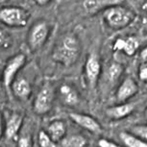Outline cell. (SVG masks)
Here are the masks:
<instances>
[{"mask_svg":"<svg viewBox=\"0 0 147 147\" xmlns=\"http://www.w3.org/2000/svg\"><path fill=\"white\" fill-rule=\"evenodd\" d=\"M80 55V41L74 34L63 36L60 43L55 47L52 58L55 62L65 66L73 65Z\"/></svg>","mask_w":147,"mask_h":147,"instance_id":"cell-1","label":"cell"},{"mask_svg":"<svg viewBox=\"0 0 147 147\" xmlns=\"http://www.w3.org/2000/svg\"><path fill=\"white\" fill-rule=\"evenodd\" d=\"M135 13L122 5H115L103 11V18L108 26L115 30H120L131 24L135 19Z\"/></svg>","mask_w":147,"mask_h":147,"instance_id":"cell-2","label":"cell"},{"mask_svg":"<svg viewBox=\"0 0 147 147\" xmlns=\"http://www.w3.org/2000/svg\"><path fill=\"white\" fill-rule=\"evenodd\" d=\"M29 13L20 7H4L0 10V21L9 27H24Z\"/></svg>","mask_w":147,"mask_h":147,"instance_id":"cell-3","label":"cell"},{"mask_svg":"<svg viewBox=\"0 0 147 147\" xmlns=\"http://www.w3.org/2000/svg\"><path fill=\"white\" fill-rule=\"evenodd\" d=\"M55 90L51 85H44L36 96L34 102V111L38 115H45L50 112L53 106Z\"/></svg>","mask_w":147,"mask_h":147,"instance_id":"cell-4","label":"cell"},{"mask_svg":"<svg viewBox=\"0 0 147 147\" xmlns=\"http://www.w3.org/2000/svg\"><path fill=\"white\" fill-rule=\"evenodd\" d=\"M49 32L50 29L45 21L36 22L30 29L28 36V44L30 49L32 51H36L43 46L49 36Z\"/></svg>","mask_w":147,"mask_h":147,"instance_id":"cell-5","label":"cell"},{"mask_svg":"<svg viewBox=\"0 0 147 147\" xmlns=\"http://www.w3.org/2000/svg\"><path fill=\"white\" fill-rule=\"evenodd\" d=\"M26 62V57L24 54H18L12 57L8 61L2 74V80L6 88H11L13 82L15 81L16 73L20 70Z\"/></svg>","mask_w":147,"mask_h":147,"instance_id":"cell-6","label":"cell"},{"mask_svg":"<svg viewBox=\"0 0 147 147\" xmlns=\"http://www.w3.org/2000/svg\"><path fill=\"white\" fill-rule=\"evenodd\" d=\"M101 74V65L98 56L95 53L88 55L85 63V75L90 88L96 87L98 79Z\"/></svg>","mask_w":147,"mask_h":147,"instance_id":"cell-7","label":"cell"},{"mask_svg":"<svg viewBox=\"0 0 147 147\" xmlns=\"http://www.w3.org/2000/svg\"><path fill=\"white\" fill-rule=\"evenodd\" d=\"M69 117L72 119L74 123L80 127L88 130V132L98 134L102 131L101 125L98 123V121L92 116L85 115V113H71L69 115Z\"/></svg>","mask_w":147,"mask_h":147,"instance_id":"cell-8","label":"cell"},{"mask_svg":"<svg viewBox=\"0 0 147 147\" xmlns=\"http://www.w3.org/2000/svg\"><path fill=\"white\" fill-rule=\"evenodd\" d=\"M138 91V87L135 80L131 77H126L116 90V100L120 103H124L134 96Z\"/></svg>","mask_w":147,"mask_h":147,"instance_id":"cell-9","label":"cell"},{"mask_svg":"<svg viewBox=\"0 0 147 147\" xmlns=\"http://www.w3.org/2000/svg\"><path fill=\"white\" fill-rule=\"evenodd\" d=\"M121 0H83V8L86 13L94 15L108 8L118 5Z\"/></svg>","mask_w":147,"mask_h":147,"instance_id":"cell-10","label":"cell"},{"mask_svg":"<svg viewBox=\"0 0 147 147\" xmlns=\"http://www.w3.org/2000/svg\"><path fill=\"white\" fill-rule=\"evenodd\" d=\"M135 110V105L132 103H120L115 106L110 107L106 110V115L109 118L113 119V120H118L122 119L126 116L130 115Z\"/></svg>","mask_w":147,"mask_h":147,"instance_id":"cell-11","label":"cell"},{"mask_svg":"<svg viewBox=\"0 0 147 147\" xmlns=\"http://www.w3.org/2000/svg\"><path fill=\"white\" fill-rule=\"evenodd\" d=\"M12 90L16 97H18L22 100L28 99L32 92V88L28 80L25 78H18L15 79L12 84Z\"/></svg>","mask_w":147,"mask_h":147,"instance_id":"cell-12","label":"cell"},{"mask_svg":"<svg viewBox=\"0 0 147 147\" xmlns=\"http://www.w3.org/2000/svg\"><path fill=\"white\" fill-rule=\"evenodd\" d=\"M60 97L63 104L68 107L75 106L79 103V94L74 88L67 84H63L61 86L60 90Z\"/></svg>","mask_w":147,"mask_h":147,"instance_id":"cell-13","label":"cell"},{"mask_svg":"<svg viewBox=\"0 0 147 147\" xmlns=\"http://www.w3.org/2000/svg\"><path fill=\"white\" fill-rule=\"evenodd\" d=\"M22 122H23V117L19 113H13V115H11L5 127V135L8 140H12L16 137L22 126Z\"/></svg>","mask_w":147,"mask_h":147,"instance_id":"cell-14","label":"cell"},{"mask_svg":"<svg viewBox=\"0 0 147 147\" xmlns=\"http://www.w3.org/2000/svg\"><path fill=\"white\" fill-rule=\"evenodd\" d=\"M45 132L56 143L60 142L65 137L66 125L63 120H54L49 124Z\"/></svg>","mask_w":147,"mask_h":147,"instance_id":"cell-15","label":"cell"},{"mask_svg":"<svg viewBox=\"0 0 147 147\" xmlns=\"http://www.w3.org/2000/svg\"><path fill=\"white\" fill-rule=\"evenodd\" d=\"M61 147H86L87 140L85 137L79 134H74L70 136H65L60 141Z\"/></svg>","mask_w":147,"mask_h":147,"instance_id":"cell-16","label":"cell"},{"mask_svg":"<svg viewBox=\"0 0 147 147\" xmlns=\"http://www.w3.org/2000/svg\"><path fill=\"white\" fill-rule=\"evenodd\" d=\"M120 140L126 147H147V143L136 137L130 132H121Z\"/></svg>","mask_w":147,"mask_h":147,"instance_id":"cell-17","label":"cell"},{"mask_svg":"<svg viewBox=\"0 0 147 147\" xmlns=\"http://www.w3.org/2000/svg\"><path fill=\"white\" fill-rule=\"evenodd\" d=\"M122 73H123V66H122V65L119 63L113 62L108 66L106 70V78L108 82L115 84L120 78Z\"/></svg>","mask_w":147,"mask_h":147,"instance_id":"cell-18","label":"cell"},{"mask_svg":"<svg viewBox=\"0 0 147 147\" xmlns=\"http://www.w3.org/2000/svg\"><path fill=\"white\" fill-rule=\"evenodd\" d=\"M138 46H140V42L137 38L134 37H129L125 40V43H124L122 51L128 56H133L138 49Z\"/></svg>","mask_w":147,"mask_h":147,"instance_id":"cell-19","label":"cell"},{"mask_svg":"<svg viewBox=\"0 0 147 147\" xmlns=\"http://www.w3.org/2000/svg\"><path fill=\"white\" fill-rule=\"evenodd\" d=\"M38 141L40 147H58V144L47 135L45 131H40L38 133Z\"/></svg>","mask_w":147,"mask_h":147,"instance_id":"cell-20","label":"cell"},{"mask_svg":"<svg viewBox=\"0 0 147 147\" xmlns=\"http://www.w3.org/2000/svg\"><path fill=\"white\" fill-rule=\"evenodd\" d=\"M129 132L147 143V125H144V124L135 125L130 129Z\"/></svg>","mask_w":147,"mask_h":147,"instance_id":"cell-21","label":"cell"},{"mask_svg":"<svg viewBox=\"0 0 147 147\" xmlns=\"http://www.w3.org/2000/svg\"><path fill=\"white\" fill-rule=\"evenodd\" d=\"M138 77L141 81H147V61L142 62L138 69Z\"/></svg>","mask_w":147,"mask_h":147,"instance_id":"cell-22","label":"cell"},{"mask_svg":"<svg viewBox=\"0 0 147 147\" xmlns=\"http://www.w3.org/2000/svg\"><path fill=\"white\" fill-rule=\"evenodd\" d=\"M18 147H33L32 140L29 137H22L18 141Z\"/></svg>","mask_w":147,"mask_h":147,"instance_id":"cell-23","label":"cell"},{"mask_svg":"<svg viewBox=\"0 0 147 147\" xmlns=\"http://www.w3.org/2000/svg\"><path fill=\"white\" fill-rule=\"evenodd\" d=\"M98 146L99 147H121L118 144L115 143L113 141L106 140V138H100L98 140Z\"/></svg>","mask_w":147,"mask_h":147,"instance_id":"cell-24","label":"cell"},{"mask_svg":"<svg viewBox=\"0 0 147 147\" xmlns=\"http://www.w3.org/2000/svg\"><path fill=\"white\" fill-rule=\"evenodd\" d=\"M8 40H9V36L4 30L0 29V47L7 45Z\"/></svg>","mask_w":147,"mask_h":147,"instance_id":"cell-25","label":"cell"},{"mask_svg":"<svg viewBox=\"0 0 147 147\" xmlns=\"http://www.w3.org/2000/svg\"><path fill=\"white\" fill-rule=\"evenodd\" d=\"M125 43V38H117L113 43V50L115 51H122Z\"/></svg>","mask_w":147,"mask_h":147,"instance_id":"cell-26","label":"cell"},{"mask_svg":"<svg viewBox=\"0 0 147 147\" xmlns=\"http://www.w3.org/2000/svg\"><path fill=\"white\" fill-rule=\"evenodd\" d=\"M140 59L142 62H145V61H147V45L144 47V48L141 50L140 52Z\"/></svg>","mask_w":147,"mask_h":147,"instance_id":"cell-27","label":"cell"},{"mask_svg":"<svg viewBox=\"0 0 147 147\" xmlns=\"http://www.w3.org/2000/svg\"><path fill=\"white\" fill-rule=\"evenodd\" d=\"M50 1L51 0H35L36 3H37L38 5H40V6H44V5L48 4Z\"/></svg>","mask_w":147,"mask_h":147,"instance_id":"cell-28","label":"cell"},{"mask_svg":"<svg viewBox=\"0 0 147 147\" xmlns=\"http://www.w3.org/2000/svg\"><path fill=\"white\" fill-rule=\"evenodd\" d=\"M3 135V122H2V115L0 113V138H2Z\"/></svg>","mask_w":147,"mask_h":147,"instance_id":"cell-29","label":"cell"},{"mask_svg":"<svg viewBox=\"0 0 147 147\" xmlns=\"http://www.w3.org/2000/svg\"><path fill=\"white\" fill-rule=\"evenodd\" d=\"M142 9L145 11V12H147V1H145L143 3V5H142Z\"/></svg>","mask_w":147,"mask_h":147,"instance_id":"cell-30","label":"cell"},{"mask_svg":"<svg viewBox=\"0 0 147 147\" xmlns=\"http://www.w3.org/2000/svg\"><path fill=\"white\" fill-rule=\"evenodd\" d=\"M144 29H145V31H147V20L144 22Z\"/></svg>","mask_w":147,"mask_h":147,"instance_id":"cell-31","label":"cell"},{"mask_svg":"<svg viewBox=\"0 0 147 147\" xmlns=\"http://www.w3.org/2000/svg\"><path fill=\"white\" fill-rule=\"evenodd\" d=\"M145 116H146V118H147V108H146V110H145Z\"/></svg>","mask_w":147,"mask_h":147,"instance_id":"cell-32","label":"cell"},{"mask_svg":"<svg viewBox=\"0 0 147 147\" xmlns=\"http://www.w3.org/2000/svg\"><path fill=\"white\" fill-rule=\"evenodd\" d=\"M4 1H5V0H0V3H3Z\"/></svg>","mask_w":147,"mask_h":147,"instance_id":"cell-33","label":"cell"},{"mask_svg":"<svg viewBox=\"0 0 147 147\" xmlns=\"http://www.w3.org/2000/svg\"><path fill=\"white\" fill-rule=\"evenodd\" d=\"M1 78H2V75H1V72H0V80H1Z\"/></svg>","mask_w":147,"mask_h":147,"instance_id":"cell-34","label":"cell"}]
</instances>
